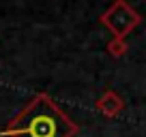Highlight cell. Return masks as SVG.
Here are the masks:
<instances>
[{"label":"cell","mask_w":146,"mask_h":137,"mask_svg":"<svg viewBox=\"0 0 146 137\" xmlns=\"http://www.w3.org/2000/svg\"><path fill=\"white\" fill-rule=\"evenodd\" d=\"M99 22L103 24L114 37L125 39L133 28H137L142 24V15L129 5L127 0H114V2L101 13Z\"/></svg>","instance_id":"cell-2"},{"label":"cell","mask_w":146,"mask_h":137,"mask_svg":"<svg viewBox=\"0 0 146 137\" xmlns=\"http://www.w3.org/2000/svg\"><path fill=\"white\" fill-rule=\"evenodd\" d=\"M108 51H110V56H114V58H123V56L129 51V45H127V41H125V39L114 37L112 41L108 43Z\"/></svg>","instance_id":"cell-4"},{"label":"cell","mask_w":146,"mask_h":137,"mask_svg":"<svg viewBox=\"0 0 146 137\" xmlns=\"http://www.w3.org/2000/svg\"><path fill=\"white\" fill-rule=\"evenodd\" d=\"M80 124L58 107L47 92L35 94L2 128L7 137H75Z\"/></svg>","instance_id":"cell-1"},{"label":"cell","mask_w":146,"mask_h":137,"mask_svg":"<svg viewBox=\"0 0 146 137\" xmlns=\"http://www.w3.org/2000/svg\"><path fill=\"white\" fill-rule=\"evenodd\" d=\"M95 107H97V111H101V114L105 116V118H116V116L125 109V101H123V96H120L118 92L105 90L103 94L97 99Z\"/></svg>","instance_id":"cell-3"}]
</instances>
